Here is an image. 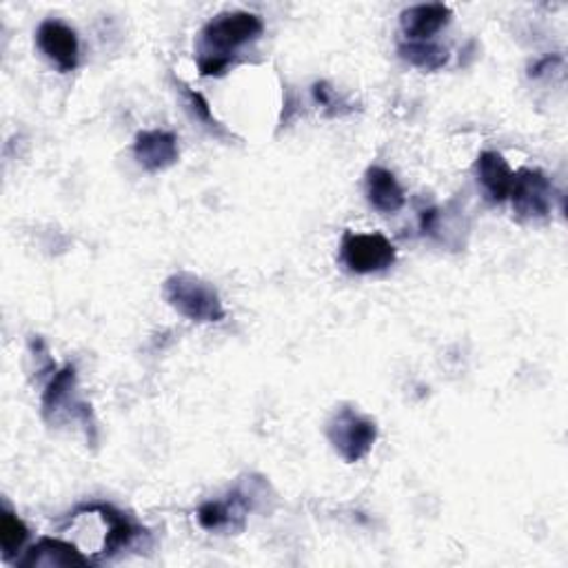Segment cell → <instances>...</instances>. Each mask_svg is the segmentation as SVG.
<instances>
[{
	"instance_id": "obj_1",
	"label": "cell",
	"mask_w": 568,
	"mask_h": 568,
	"mask_svg": "<svg viewBox=\"0 0 568 568\" xmlns=\"http://www.w3.org/2000/svg\"><path fill=\"white\" fill-rule=\"evenodd\" d=\"M165 298L191 322H221L227 316L218 292L191 273H176L167 277Z\"/></svg>"
},
{
	"instance_id": "obj_2",
	"label": "cell",
	"mask_w": 568,
	"mask_h": 568,
	"mask_svg": "<svg viewBox=\"0 0 568 568\" xmlns=\"http://www.w3.org/2000/svg\"><path fill=\"white\" fill-rule=\"evenodd\" d=\"M264 25L256 14L249 12H225L211 19L200 38V56L234 60V51L262 34Z\"/></svg>"
},
{
	"instance_id": "obj_3",
	"label": "cell",
	"mask_w": 568,
	"mask_h": 568,
	"mask_svg": "<svg viewBox=\"0 0 568 568\" xmlns=\"http://www.w3.org/2000/svg\"><path fill=\"white\" fill-rule=\"evenodd\" d=\"M327 438L344 462L355 464L371 453L378 440V426L367 415L342 406L327 424Z\"/></svg>"
},
{
	"instance_id": "obj_4",
	"label": "cell",
	"mask_w": 568,
	"mask_h": 568,
	"mask_svg": "<svg viewBox=\"0 0 568 568\" xmlns=\"http://www.w3.org/2000/svg\"><path fill=\"white\" fill-rule=\"evenodd\" d=\"M340 258L353 273L369 275L393 267L395 247L382 234H344Z\"/></svg>"
},
{
	"instance_id": "obj_5",
	"label": "cell",
	"mask_w": 568,
	"mask_h": 568,
	"mask_svg": "<svg viewBox=\"0 0 568 568\" xmlns=\"http://www.w3.org/2000/svg\"><path fill=\"white\" fill-rule=\"evenodd\" d=\"M509 198L522 221H544L553 209V187L537 169H520L513 174Z\"/></svg>"
},
{
	"instance_id": "obj_6",
	"label": "cell",
	"mask_w": 568,
	"mask_h": 568,
	"mask_svg": "<svg viewBox=\"0 0 568 568\" xmlns=\"http://www.w3.org/2000/svg\"><path fill=\"white\" fill-rule=\"evenodd\" d=\"M36 43L40 51L62 71V74L74 71L79 67V56H81L79 36L62 21L56 19L43 21L36 32Z\"/></svg>"
},
{
	"instance_id": "obj_7",
	"label": "cell",
	"mask_w": 568,
	"mask_h": 568,
	"mask_svg": "<svg viewBox=\"0 0 568 568\" xmlns=\"http://www.w3.org/2000/svg\"><path fill=\"white\" fill-rule=\"evenodd\" d=\"M76 387V369L74 367H64L58 374H54V378L49 380L45 393H43V413L47 419H58V415L62 411H71L74 409L79 419L85 422L87 429H94V419H92V406L76 400L74 389Z\"/></svg>"
},
{
	"instance_id": "obj_8",
	"label": "cell",
	"mask_w": 568,
	"mask_h": 568,
	"mask_svg": "<svg viewBox=\"0 0 568 568\" xmlns=\"http://www.w3.org/2000/svg\"><path fill=\"white\" fill-rule=\"evenodd\" d=\"M133 154L147 171H165L178 163V138L165 129L140 131L133 142Z\"/></svg>"
},
{
	"instance_id": "obj_9",
	"label": "cell",
	"mask_w": 568,
	"mask_h": 568,
	"mask_svg": "<svg viewBox=\"0 0 568 568\" xmlns=\"http://www.w3.org/2000/svg\"><path fill=\"white\" fill-rule=\"evenodd\" d=\"M453 12L442 3L413 5L402 12L400 25L406 40H431L440 29L451 23Z\"/></svg>"
},
{
	"instance_id": "obj_10",
	"label": "cell",
	"mask_w": 568,
	"mask_h": 568,
	"mask_svg": "<svg viewBox=\"0 0 568 568\" xmlns=\"http://www.w3.org/2000/svg\"><path fill=\"white\" fill-rule=\"evenodd\" d=\"M475 176L490 202H505L511 193L513 171L502 154L484 152L475 161Z\"/></svg>"
},
{
	"instance_id": "obj_11",
	"label": "cell",
	"mask_w": 568,
	"mask_h": 568,
	"mask_svg": "<svg viewBox=\"0 0 568 568\" xmlns=\"http://www.w3.org/2000/svg\"><path fill=\"white\" fill-rule=\"evenodd\" d=\"M367 200L380 213H395L404 206L406 196L389 169L371 167L367 171Z\"/></svg>"
},
{
	"instance_id": "obj_12",
	"label": "cell",
	"mask_w": 568,
	"mask_h": 568,
	"mask_svg": "<svg viewBox=\"0 0 568 568\" xmlns=\"http://www.w3.org/2000/svg\"><path fill=\"white\" fill-rule=\"evenodd\" d=\"M21 566H87L90 559L76 548L62 540L45 537L36 546L27 551V555L19 561Z\"/></svg>"
},
{
	"instance_id": "obj_13",
	"label": "cell",
	"mask_w": 568,
	"mask_h": 568,
	"mask_svg": "<svg viewBox=\"0 0 568 568\" xmlns=\"http://www.w3.org/2000/svg\"><path fill=\"white\" fill-rule=\"evenodd\" d=\"M94 507L98 509V513L103 516V520H105L107 526H109L103 551H105L107 555H111V553H118V551L127 548V546L135 540V535L140 533L138 526H135L127 516H122L120 511H116L114 507H107V505H94Z\"/></svg>"
},
{
	"instance_id": "obj_14",
	"label": "cell",
	"mask_w": 568,
	"mask_h": 568,
	"mask_svg": "<svg viewBox=\"0 0 568 568\" xmlns=\"http://www.w3.org/2000/svg\"><path fill=\"white\" fill-rule=\"evenodd\" d=\"M400 58L411 62L413 67L426 69V71H438L449 62V49L442 45H436L431 40H406L398 49Z\"/></svg>"
},
{
	"instance_id": "obj_15",
	"label": "cell",
	"mask_w": 568,
	"mask_h": 568,
	"mask_svg": "<svg viewBox=\"0 0 568 568\" xmlns=\"http://www.w3.org/2000/svg\"><path fill=\"white\" fill-rule=\"evenodd\" d=\"M27 537L29 531L25 522L12 511H3V516H0V544H3V557L12 559L23 548Z\"/></svg>"
},
{
	"instance_id": "obj_16",
	"label": "cell",
	"mask_w": 568,
	"mask_h": 568,
	"mask_svg": "<svg viewBox=\"0 0 568 568\" xmlns=\"http://www.w3.org/2000/svg\"><path fill=\"white\" fill-rule=\"evenodd\" d=\"M234 60L227 58H211V56H200L198 67H200V74L202 76H223L225 71L229 69Z\"/></svg>"
},
{
	"instance_id": "obj_17",
	"label": "cell",
	"mask_w": 568,
	"mask_h": 568,
	"mask_svg": "<svg viewBox=\"0 0 568 568\" xmlns=\"http://www.w3.org/2000/svg\"><path fill=\"white\" fill-rule=\"evenodd\" d=\"M187 98H189V105H191V109H193V114L198 116V118H202L204 122H206V127H211V129H218L221 125L216 122V118L211 116V109H209V103L200 96V94H196V92H191V90H187Z\"/></svg>"
}]
</instances>
